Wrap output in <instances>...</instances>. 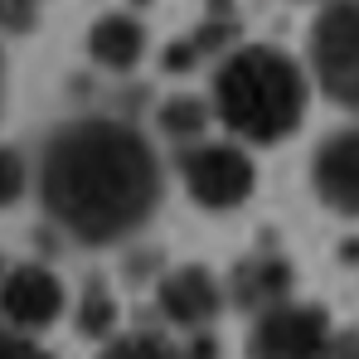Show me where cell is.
Segmentation results:
<instances>
[{"instance_id":"cell-1","label":"cell","mask_w":359,"mask_h":359,"mask_svg":"<svg viewBox=\"0 0 359 359\" xmlns=\"http://www.w3.org/2000/svg\"><path fill=\"white\" fill-rule=\"evenodd\" d=\"M39 194L78 243H117L151 224L161 165L151 141L126 121H68L39 156Z\"/></svg>"},{"instance_id":"cell-2","label":"cell","mask_w":359,"mask_h":359,"mask_svg":"<svg viewBox=\"0 0 359 359\" xmlns=\"http://www.w3.org/2000/svg\"><path fill=\"white\" fill-rule=\"evenodd\" d=\"M306 73L272 44L229 49V59L214 73V112L219 121L257 146H272L292 136L306 117Z\"/></svg>"},{"instance_id":"cell-3","label":"cell","mask_w":359,"mask_h":359,"mask_svg":"<svg viewBox=\"0 0 359 359\" xmlns=\"http://www.w3.org/2000/svg\"><path fill=\"white\" fill-rule=\"evenodd\" d=\"M311 68L320 93L359 112V0H330L311 29Z\"/></svg>"},{"instance_id":"cell-4","label":"cell","mask_w":359,"mask_h":359,"mask_svg":"<svg viewBox=\"0 0 359 359\" xmlns=\"http://www.w3.org/2000/svg\"><path fill=\"white\" fill-rule=\"evenodd\" d=\"M180 175H184V189L199 204H209V209H233L257 184L252 161L238 146H229V141H194V146H184Z\"/></svg>"},{"instance_id":"cell-5","label":"cell","mask_w":359,"mask_h":359,"mask_svg":"<svg viewBox=\"0 0 359 359\" xmlns=\"http://www.w3.org/2000/svg\"><path fill=\"white\" fill-rule=\"evenodd\" d=\"M330 340H335V330H330L320 306L282 301V306L257 316L248 355L252 359H325Z\"/></svg>"},{"instance_id":"cell-6","label":"cell","mask_w":359,"mask_h":359,"mask_svg":"<svg viewBox=\"0 0 359 359\" xmlns=\"http://www.w3.org/2000/svg\"><path fill=\"white\" fill-rule=\"evenodd\" d=\"M63 311V287L49 267H10L0 277V316L15 325V330H44L54 325Z\"/></svg>"},{"instance_id":"cell-7","label":"cell","mask_w":359,"mask_h":359,"mask_svg":"<svg viewBox=\"0 0 359 359\" xmlns=\"http://www.w3.org/2000/svg\"><path fill=\"white\" fill-rule=\"evenodd\" d=\"M311 184L335 214L359 219V126H345L330 141H320L311 161Z\"/></svg>"},{"instance_id":"cell-8","label":"cell","mask_w":359,"mask_h":359,"mask_svg":"<svg viewBox=\"0 0 359 359\" xmlns=\"http://www.w3.org/2000/svg\"><path fill=\"white\" fill-rule=\"evenodd\" d=\"M219 306H224V292H219V282L204 267H180V272H170L161 282V316L170 325L204 330V325H214Z\"/></svg>"},{"instance_id":"cell-9","label":"cell","mask_w":359,"mask_h":359,"mask_svg":"<svg viewBox=\"0 0 359 359\" xmlns=\"http://www.w3.org/2000/svg\"><path fill=\"white\" fill-rule=\"evenodd\" d=\"M292 292V267L277 257V252H262V257H248L238 272H233V301L243 311L262 316L272 306H282Z\"/></svg>"},{"instance_id":"cell-10","label":"cell","mask_w":359,"mask_h":359,"mask_svg":"<svg viewBox=\"0 0 359 359\" xmlns=\"http://www.w3.org/2000/svg\"><path fill=\"white\" fill-rule=\"evenodd\" d=\"M88 54H93L97 68H112V73L136 68L141 54H146V25L131 20V15H102L88 29Z\"/></svg>"},{"instance_id":"cell-11","label":"cell","mask_w":359,"mask_h":359,"mask_svg":"<svg viewBox=\"0 0 359 359\" xmlns=\"http://www.w3.org/2000/svg\"><path fill=\"white\" fill-rule=\"evenodd\" d=\"M204 126H209V107H204L199 97H170V102L161 107V131H165L170 141L194 146V141L204 136Z\"/></svg>"},{"instance_id":"cell-12","label":"cell","mask_w":359,"mask_h":359,"mask_svg":"<svg viewBox=\"0 0 359 359\" xmlns=\"http://www.w3.org/2000/svg\"><path fill=\"white\" fill-rule=\"evenodd\" d=\"M229 39H233V29H229V25H204L199 34H189V39L170 44V54H165V68L184 73V68H194V63L204 59V54H219Z\"/></svg>"},{"instance_id":"cell-13","label":"cell","mask_w":359,"mask_h":359,"mask_svg":"<svg viewBox=\"0 0 359 359\" xmlns=\"http://www.w3.org/2000/svg\"><path fill=\"white\" fill-rule=\"evenodd\" d=\"M102 359H189V355L180 350L175 340L141 330V335H121L117 345H107V355H102Z\"/></svg>"},{"instance_id":"cell-14","label":"cell","mask_w":359,"mask_h":359,"mask_svg":"<svg viewBox=\"0 0 359 359\" xmlns=\"http://www.w3.org/2000/svg\"><path fill=\"white\" fill-rule=\"evenodd\" d=\"M112 297L102 292V287H88V297H83V311H78V325L88 330V335H107V325H112Z\"/></svg>"},{"instance_id":"cell-15","label":"cell","mask_w":359,"mask_h":359,"mask_svg":"<svg viewBox=\"0 0 359 359\" xmlns=\"http://www.w3.org/2000/svg\"><path fill=\"white\" fill-rule=\"evenodd\" d=\"M25 194V161L0 146V204H15Z\"/></svg>"},{"instance_id":"cell-16","label":"cell","mask_w":359,"mask_h":359,"mask_svg":"<svg viewBox=\"0 0 359 359\" xmlns=\"http://www.w3.org/2000/svg\"><path fill=\"white\" fill-rule=\"evenodd\" d=\"M34 25V0H0V29L25 34Z\"/></svg>"},{"instance_id":"cell-17","label":"cell","mask_w":359,"mask_h":359,"mask_svg":"<svg viewBox=\"0 0 359 359\" xmlns=\"http://www.w3.org/2000/svg\"><path fill=\"white\" fill-rule=\"evenodd\" d=\"M0 359H49L34 340L15 335V330H0Z\"/></svg>"},{"instance_id":"cell-18","label":"cell","mask_w":359,"mask_h":359,"mask_svg":"<svg viewBox=\"0 0 359 359\" xmlns=\"http://www.w3.org/2000/svg\"><path fill=\"white\" fill-rule=\"evenodd\" d=\"M325 359H359V330H340V335L330 340Z\"/></svg>"},{"instance_id":"cell-19","label":"cell","mask_w":359,"mask_h":359,"mask_svg":"<svg viewBox=\"0 0 359 359\" xmlns=\"http://www.w3.org/2000/svg\"><path fill=\"white\" fill-rule=\"evenodd\" d=\"M0 107H5V59H0Z\"/></svg>"}]
</instances>
